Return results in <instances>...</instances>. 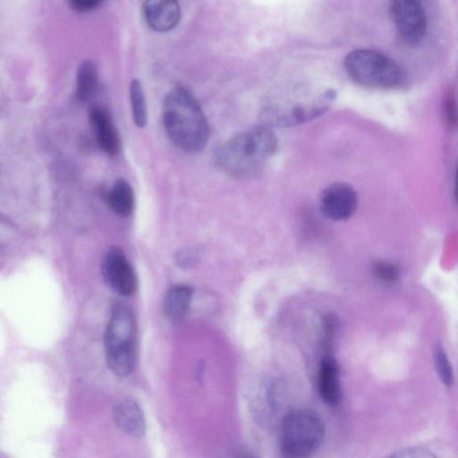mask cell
Wrapping results in <instances>:
<instances>
[{"label": "cell", "instance_id": "cell-7", "mask_svg": "<svg viewBox=\"0 0 458 458\" xmlns=\"http://www.w3.org/2000/svg\"><path fill=\"white\" fill-rule=\"evenodd\" d=\"M102 273L106 284L117 294L130 296L135 293L138 285L135 271L119 247H110L106 252Z\"/></svg>", "mask_w": 458, "mask_h": 458}, {"label": "cell", "instance_id": "cell-11", "mask_svg": "<svg viewBox=\"0 0 458 458\" xmlns=\"http://www.w3.org/2000/svg\"><path fill=\"white\" fill-rule=\"evenodd\" d=\"M318 391L321 400L329 406H336L341 401L339 366L331 355L324 356L319 362Z\"/></svg>", "mask_w": 458, "mask_h": 458}, {"label": "cell", "instance_id": "cell-21", "mask_svg": "<svg viewBox=\"0 0 458 458\" xmlns=\"http://www.w3.org/2000/svg\"><path fill=\"white\" fill-rule=\"evenodd\" d=\"M101 4L99 0H72L69 2L70 7L78 13L92 11Z\"/></svg>", "mask_w": 458, "mask_h": 458}, {"label": "cell", "instance_id": "cell-12", "mask_svg": "<svg viewBox=\"0 0 458 458\" xmlns=\"http://www.w3.org/2000/svg\"><path fill=\"white\" fill-rule=\"evenodd\" d=\"M113 416L117 427L124 433L136 437H140L145 433L144 415L136 402H119L114 408Z\"/></svg>", "mask_w": 458, "mask_h": 458}, {"label": "cell", "instance_id": "cell-2", "mask_svg": "<svg viewBox=\"0 0 458 458\" xmlns=\"http://www.w3.org/2000/svg\"><path fill=\"white\" fill-rule=\"evenodd\" d=\"M163 124L172 142L182 151L203 149L208 140V123L196 98L186 89L176 87L164 98Z\"/></svg>", "mask_w": 458, "mask_h": 458}, {"label": "cell", "instance_id": "cell-3", "mask_svg": "<svg viewBox=\"0 0 458 458\" xmlns=\"http://www.w3.org/2000/svg\"><path fill=\"white\" fill-rule=\"evenodd\" d=\"M105 351L110 369L117 376L134 369L137 352V324L131 309L122 302L113 305L105 332Z\"/></svg>", "mask_w": 458, "mask_h": 458}, {"label": "cell", "instance_id": "cell-23", "mask_svg": "<svg viewBox=\"0 0 458 458\" xmlns=\"http://www.w3.org/2000/svg\"><path fill=\"white\" fill-rule=\"evenodd\" d=\"M233 458H256L253 454L249 453H241L235 455Z\"/></svg>", "mask_w": 458, "mask_h": 458}, {"label": "cell", "instance_id": "cell-10", "mask_svg": "<svg viewBox=\"0 0 458 458\" xmlns=\"http://www.w3.org/2000/svg\"><path fill=\"white\" fill-rule=\"evenodd\" d=\"M142 13L147 24L155 31L173 30L181 19V8L174 0H151L142 4Z\"/></svg>", "mask_w": 458, "mask_h": 458}, {"label": "cell", "instance_id": "cell-19", "mask_svg": "<svg viewBox=\"0 0 458 458\" xmlns=\"http://www.w3.org/2000/svg\"><path fill=\"white\" fill-rule=\"evenodd\" d=\"M444 115L445 123L451 129L456 125V103L453 89H449L444 99Z\"/></svg>", "mask_w": 458, "mask_h": 458}, {"label": "cell", "instance_id": "cell-5", "mask_svg": "<svg viewBox=\"0 0 458 458\" xmlns=\"http://www.w3.org/2000/svg\"><path fill=\"white\" fill-rule=\"evenodd\" d=\"M324 436V422L316 411H293L282 421L281 452L285 458H309L319 447Z\"/></svg>", "mask_w": 458, "mask_h": 458}, {"label": "cell", "instance_id": "cell-4", "mask_svg": "<svg viewBox=\"0 0 458 458\" xmlns=\"http://www.w3.org/2000/svg\"><path fill=\"white\" fill-rule=\"evenodd\" d=\"M346 73L356 84L374 89H395L406 85L403 68L387 55L373 49H355L344 59Z\"/></svg>", "mask_w": 458, "mask_h": 458}, {"label": "cell", "instance_id": "cell-14", "mask_svg": "<svg viewBox=\"0 0 458 458\" xmlns=\"http://www.w3.org/2000/svg\"><path fill=\"white\" fill-rule=\"evenodd\" d=\"M106 203L116 215L129 216L134 208V192L131 184L123 179H117L106 193Z\"/></svg>", "mask_w": 458, "mask_h": 458}, {"label": "cell", "instance_id": "cell-13", "mask_svg": "<svg viewBox=\"0 0 458 458\" xmlns=\"http://www.w3.org/2000/svg\"><path fill=\"white\" fill-rule=\"evenodd\" d=\"M193 290L184 284L172 286L166 293L164 301V311L165 316L172 321H178L187 314Z\"/></svg>", "mask_w": 458, "mask_h": 458}, {"label": "cell", "instance_id": "cell-18", "mask_svg": "<svg viewBox=\"0 0 458 458\" xmlns=\"http://www.w3.org/2000/svg\"><path fill=\"white\" fill-rule=\"evenodd\" d=\"M375 276L383 282H394L399 276L398 267L389 261L377 260L372 265Z\"/></svg>", "mask_w": 458, "mask_h": 458}, {"label": "cell", "instance_id": "cell-6", "mask_svg": "<svg viewBox=\"0 0 458 458\" xmlns=\"http://www.w3.org/2000/svg\"><path fill=\"white\" fill-rule=\"evenodd\" d=\"M389 12L400 39L409 47L419 46L427 31V17L420 2H390Z\"/></svg>", "mask_w": 458, "mask_h": 458}, {"label": "cell", "instance_id": "cell-20", "mask_svg": "<svg viewBox=\"0 0 458 458\" xmlns=\"http://www.w3.org/2000/svg\"><path fill=\"white\" fill-rule=\"evenodd\" d=\"M386 458H437L436 454L428 448L412 446L399 450Z\"/></svg>", "mask_w": 458, "mask_h": 458}, {"label": "cell", "instance_id": "cell-16", "mask_svg": "<svg viewBox=\"0 0 458 458\" xmlns=\"http://www.w3.org/2000/svg\"><path fill=\"white\" fill-rule=\"evenodd\" d=\"M129 94L133 121L138 127L143 128L148 123V109L145 93L139 80L131 81Z\"/></svg>", "mask_w": 458, "mask_h": 458}, {"label": "cell", "instance_id": "cell-1", "mask_svg": "<svg viewBox=\"0 0 458 458\" xmlns=\"http://www.w3.org/2000/svg\"><path fill=\"white\" fill-rule=\"evenodd\" d=\"M276 148L274 131L266 126H257L225 141L214 158L224 173L236 178H250L262 171Z\"/></svg>", "mask_w": 458, "mask_h": 458}, {"label": "cell", "instance_id": "cell-9", "mask_svg": "<svg viewBox=\"0 0 458 458\" xmlns=\"http://www.w3.org/2000/svg\"><path fill=\"white\" fill-rule=\"evenodd\" d=\"M89 121L100 149L108 156H115L121 148V139L110 112L104 106H93Z\"/></svg>", "mask_w": 458, "mask_h": 458}, {"label": "cell", "instance_id": "cell-15", "mask_svg": "<svg viewBox=\"0 0 458 458\" xmlns=\"http://www.w3.org/2000/svg\"><path fill=\"white\" fill-rule=\"evenodd\" d=\"M98 72L95 63L91 60L82 61L77 70L76 96L82 102L90 100L97 90Z\"/></svg>", "mask_w": 458, "mask_h": 458}, {"label": "cell", "instance_id": "cell-22", "mask_svg": "<svg viewBox=\"0 0 458 458\" xmlns=\"http://www.w3.org/2000/svg\"><path fill=\"white\" fill-rule=\"evenodd\" d=\"M196 259V251L187 249L178 254L177 261L181 263L182 267H189L191 263L195 262Z\"/></svg>", "mask_w": 458, "mask_h": 458}, {"label": "cell", "instance_id": "cell-8", "mask_svg": "<svg viewBox=\"0 0 458 458\" xmlns=\"http://www.w3.org/2000/svg\"><path fill=\"white\" fill-rule=\"evenodd\" d=\"M322 213L334 221L350 218L356 211L358 195L346 182H334L323 190L319 198Z\"/></svg>", "mask_w": 458, "mask_h": 458}, {"label": "cell", "instance_id": "cell-17", "mask_svg": "<svg viewBox=\"0 0 458 458\" xmlns=\"http://www.w3.org/2000/svg\"><path fill=\"white\" fill-rule=\"evenodd\" d=\"M434 362L438 377L447 386L454 382V374L451 363L441 344H437L434 349Z\"/></svg>", "mask_w": 458, "mask_h": 458}]
</instances>
